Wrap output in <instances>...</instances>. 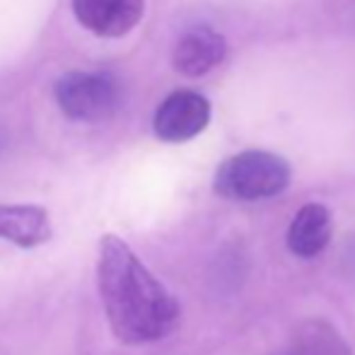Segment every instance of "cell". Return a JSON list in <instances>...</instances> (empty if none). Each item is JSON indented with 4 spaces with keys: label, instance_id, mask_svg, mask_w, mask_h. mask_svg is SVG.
<instances>
[{
    "label": "cell",
    "instance_id": "10",
    "mask_svg": "<svg viewBox=\"0 0 355 355\" xmlns=\"http://www.w3.org/2000/svg\"><path fill=\"white\" fill-rule=\"evenodd\" d=\"M283 355H295V353H293V351H285Z\"/></svg>",
    "mask_w": 355,
    "mask_h": 355
},
{
    "label": "cell",
    "instance_id": "5",
    "mask_svg": "<svg viewBox=\"0 0 355 355\" xmlns=\"http://www.w3.org/2000/svg\"><path fill=\"white\" fill-rule=\"evenodd\" d=\"M73 15L87 32L102 39H121L141 24L145 0H71Z\"/></svg>",
    "mask_w": 355,
    "mask_h": 355
},
{
    "label": "cell",
    "instance_id": "2",
    "mask_svg": "<svg viewBox=\"0 0 355 355\" xmlns=\"http://www.w3.org/2000/svg\"><path fill=\"white\" fill-rule=\"evenodd\" d=\"M290 184V164L266 150H244L227 157L213 179L215 193L227 201H261L278 196Z\"/></svg>",
    "mask_w": 355,
    "mask_h": 355
},
{
    "label": "cell",
    "instance_id": "8",
    "mask_svg": "<svg viewBox=\"0 0 355 355\" xmlns=\"http://www.w3.org/2000/svg\"><path fill=\"white\" fill-rule=\"evenodd\" d=\"M334 234L331 213L322 203H304L288 227V249L300 259H314L329 247Z\"/></svg>",
    "mask_w": 355,
    "mask_h": 355
},
{
    "label": "cell",
    "instance_id": "9",
    "mask_svg": "<svg viewBox=\"0 0 355 355\" xmlns=\"http://www.w3.org/2000/svg\"><path fill=\"white\" fill-rule=\"evenodd\" d=\"M290 351L295 355H353V348L338 334V329L324 319L300 322L293 331Z\"/></svg>",
    "mask_w": 355,
    "mask_h": 355
},
{
    "label": "cell",
    "instance_id": "7",
    "mask_svg": "<svg viewBox=\"0 0 355 355\" xmlns=\"http://www.w3.org/2000/svg\"><path fill=\"white\" fill-rule=\"evenodd\" d=\"M49 211L34 203H0V239L19 249H37L51 242Z\"/></svg>",
    "mask_w": 355,
    "mask_h": 355
},
{
    "label": "cell",
    "instance_id": "3",
    "mask_svg": "<svg viewBox=\"0 0 355 355\" xmlns=\"http://www.w3.org/2000/svg\"><path fill=\"white\" fill-rule=\"evenodd\" d=\"M58 109L71 121L97 123L112 119L126 99L121 78L109 71H71L53 87Z\"/></svg>",
    "mask_w": 355,
    "mask_h": 355
},
{
    "label": "cell",
    "instance_id": "4",
    "mask_svg": "<svg viewBox=\"0 0 355 355\" xmlns=\"http://www.w3.org/2000/svg\"><path fill=\"white\" fill-rule=\"evenodd\" d=\"M211 123V102L193 89H177L162 99L153 116V131L164 143H187Z\"/></svg>",
    "mask_w": 355,
    "mask_h": 355
},
{
    "label": "cell",
    "instance_id": "1",
    "mask_svg": "<svg viewBox=\"0 0 355 355\" xmlns=\"http://www.w3.org/2000/svg\"><path fill=\"white\" fill-rule=\"evenodd\" d=\"M97 290L112 334L126 346L167 338L179 324V302L119 234L97 249Z\"/></svg>",
    "mask_w": 355,
    "mask_h": 355
},
{
    "label": "cell",
    "instance_id": "6",
    "mask_svg": "<svg viewBox=\"0 0 355 355\" xmlns=\"http://www.w3.org/2000/svg\"><path fill=\"white\" fill-rule=\"evenodd\" d=\"M227 44L225 37L213 27L198 24L182 34L172 51L174 71L184 78H203L225 61Z\"/></svg>",
    "mask_w": 355,
    "mask_h": 355
}]
</instances>
